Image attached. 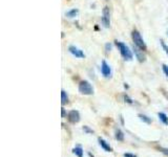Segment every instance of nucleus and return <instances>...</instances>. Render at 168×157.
<instances>
[{"instance_id":"nucleus-3","label":"nucleus","mask_w":168,"mask_h":157,"mask_svg":"<svg viewBox=\"0 0 168 157\" xmlns=\"http://www.w3.org/2000/svg\"><path fill=\"white\" fill-rule=\"evenodd\" d=\"M78 89H79V92L82 93V94H84V95L94 94V88H92V84H90L88 81H86V80L80 82Z\"/></svg>"},{"instance_id":"nucleus-2","label":"nucleus","mask_w":168,"mask_h":157,"mask_svg":"<svg viewBox=\"0 0 168 157\" xmlns=\"http://www.w3.org/2000/svg\"><path fill=\"white\" fill-rule=\"evenodd\" d=\"M131 39H133V45H136L137 47H139L142 51H146L147 49V46L145 44L144 40H143L142 36L137 29H133V33H131Z\"/></svg>"},{"instance_id":"nucleus-5","label":"nucleus","mask_w":168,"mask_h":157,"mask_svg":"<svg viewBox=\"0 0 168 157\" xmlns=\"http://www.w3.org/2000/svg\"><path fill=\"white\" fill-rule=\"evenodd\" d=\"M101 74H102V76L106 79L112 78V76H113L112 68H110V66L107 64V62H106L105 60H103L101 63Z\"/></svg>"},{"instance_id":"nucleus-8","label":"nucleus","mask_w":168,"mask_h":157,"mask_svg":"<svg viewBox=\"0 0 168 157\" xmlns=\"http://www.w3.org/2000/svg\"><path fill=\"white\" fill-rule=\"evenodd\" d=\"M133 52H135V56L136 58L139 60V62H144L145 59H146V56L144 54V51H142L139 47H137L136 45H133Z\"/></svg>"},{"instance_id":"nucleus-15","label":"nucleus","mask_w":168,"mask_h":157,"mask_svg":"<svg viewBox=\"0 0 168 157\" xmlns=\"http://www.w3.org/2000/svg\"><path fill=\"white\" fill-rule=\"evenodd\" d=\"M139 118L142 122H144V123H146V124H151V118L150 117H148L147 115H145V114H139Z\"/></svg>"},{"instance_id":"nucleus-14","label":"nucleus","mask_w":168,"mask_h":157,"mask_svg":"<svg viewBox=\"0 0 168 157\" xmlns=\"http://www.w3.org/2000/svg\"><path fill=\"white\" fill-rule=\"evenodd\" d=\"M72 152H74V154H75L76 156H78V157H83V149L80 147V146H78V147L74 148Z\"/></svg>"},{"instance_id":"nucleus-17","label":"nucleus","mask_w":168,"mask_h":157,"mask_svg":"<svg viewBox=\"0 0 168 157\" xmlns=\"http://www.w3.org/2000/svg\"><path fill=\"white\" fill-rule=\"evenodd\" d=\"M83 130L85 131L87 134H92V133H94V130H92L90 128H88L87 126H84V127H83Z\"/></svg>"},{"instance_id":"nucleus-18","label":"nucleus","mask_w":168,"mask_h":157,"mask_svg":"<svg viewBox=\"0 0 168 157\" xmlns=\"http://www.w3.org/2000/svg\"><path fill=\"white\" fill-rule=\"evenodd\" d=\"M162 69H163V72L165 74V76L168 77V65L166 64H163L162 66Z\"/></svg>"},{"instance_id":"nucleus-9","label":"nucleus","mask_w":168,"mask_h":157,"mask_svg":"<svg viewBox=\"0 0 168 157\" xmlns=\"http://www.w3.org/2000/svg\"><path fill=\"white\" fill-rule=\"evenodd\" d=\"M98 142H99V145L101 146L102 149H103L104 151H106V152H112L113 151V149H112V147L109 146V144H107V142H106L103 138L100 137L98 139Z\"/></svg>"},{"instance_id":"nucleus-21","label":"nucleus","mask_w":168,"mask_h":157,"mask_svg":"<svg viewBox=\"0 0 168 157\" xmlns=\"http://www.w3.org/2000/svg\"><path fill=\"white\" fill-rule=\"evenodd\" d=\"M105 49H106V51H110V49H112V45L109 44V43H106L105 44Z\"/></svg>"},{"instance_id":"nucleus-7","label":"nucleus","mask_w":168,"mask_h":157,"mask_svg":"<svg viewBox=\"0 0 168 157\" xmlns=\"http://www.w3.org/2000/svg\"><path fill=\"white\" fill-rule=\"evenodd\" d=\"M69 51L74 57H76V58H79V59L85 58V54H84V52L81 51V49H79L78 47L74 46V45H70V46L69 47Z\"/></svg>"},{"instance_id":"nucleus-11","label":"nucleus","mask_w":168,"mask_h":157,"mask_svg":"<svg viewBox=\"0 0 168 157\" xmlns=\"http://www.w3.org/2000/svg\"><path fill=\"white\" fill-rule=\"evenodd\" d=\"M115 137H116V139H117L118 142H123V140H124V133L122 132V130L117 129V130H116Z\"/></svg>"},{"instance_id":"nucleus-19","label":"nucleus","mask_w":168,"mask_h":157,"mask_svg":"<svg viewBox=\"0 0 168 157\" xmlns=\"http://www.w3.org/2000/svg\"><path fill=\"white\" fill-rule=\"evenodd\" d=\"M124 101H125L126 102V103H128V104H133V100H131V99H129V97H128V95H127V94H124Z\"/></svg>"},{"instance_id":"nucleus-1","label":"nucleus","mask_w":168,"mask_h":157,"mask_svg":"<svg viewBox=\"0 0 168 157\" xmlns=\"http://www.w3.org/2000/svg\"><path fill=\"white\" fill-rule=\"evenodd\" d=\"M115 44H116V46H117L120 54H121V57L124 59V60L125 61L133 60V52H131L130 48H129L126 44H124V43L121 42V41H115Z\"/></svg>"},{"instance_id":"nucleus-22","label":"nucleus","mask_w":168,"mask_h":157,"mask_svg":"<svg viewBox=\"0 0 168 157\" xmlns=\"http://www.w3.org/2000/svg\"><path fill=\"white\" fill-rule=\"evenodd\" d=\"M61 116H62V117H65V116H66V111H65L64 108L61 109Z\"/></svg>"},{"instance_id":"nucleus-20","label":"nucleus","mask_w":168,"mask_h":157,"mask_svg":"<svg viewBox=\"0 0 168 157\" xmlns=\"http://www.w3.org/2000/svg\"><path fill=\"white\" fill-rule=\"evenodd\" d=\"M160 151L162 152L163 154H165L166 156H168V149H165V148H160Z\"/></svg>"},{"instance_id":"nucleus-16","label":"nucleus","mask_w":168,"mask_h":157,"mask_svg":"<svg viewBox=\"0 0 168 157\" xmlns=\"http://www.w3.org/2000/svg\"><path fill=\"white\" fill-rule=\"evenodd\" d=\"M160 43H161V45H162V48L164 49L165 54H166L167 56H168V46H167L166 44H165V42H164V41H163V40H161V41H160Z\"/></svg>"},{"instance_id":"nucleus-6","label":"nucleus","mask_w":168,"mask_h":157,"mask_svg":"<svg viewBox=\"0 0 168 157\" xmlns=\"http://www.w3.org/2000/svg\"><path fill=\"white\" fill-rule=\"evenodd\" d=\"M67 118L72 124H77L80 122V113L77 110H72L67 113Z\"/></svg>"},{"instance_id":"nucleus-23","label":"nucleus","mask_w":168,"mask_h":157,"mask_svg":"<svg viewBox=\"0 0 168 157\" xmlns=\"http://www.w3.org/2000/svg\"><path fill=\"white\" fill-rule=\"evenodd\" d=\"M124 157H137V156L133 153H125L124 154Z\"/></svg>"},{"instance_id":"nucleus-10","label":"nucleus","mask_w":168,"mask_h":157,"mask_svg":"<svg viewBox=\"0 0 168 157\" xmlns=\"http://www.w3.org/2000/svg\"><path fill=\"white\" fill-rule=\"evenodd\" d=\"M78 14H79L78 8H72L70 11L65 13V16H66L67 18H75V17L78 16Z\"/></svg>"},{"instance_id":"nucleus-12","label":"nucleus","mask_w":168,"mask_h":157,"mask_svg":"<svg viewBox=\"0 0 168 157\" xmlns=\"http://www.w3.org/2000/svg\"><path fill=\"white\" fill-rule=\"evenodd\" d=\"M158 116H159L160 120L163 123V124L166 125V126H168V116H167L166 114H165L164 112H159L158 113Z\"/></svg>"},{"instance_id":"nucleus-4","label":"nucleus","mask_w":168,"mask_h":157,"mask_svg":"<svg viewBox=\"0 0 168 157\" xmlns=\"http://www.w3.org/2000/svg\"><path fill=\"white\" fill-rule=\"evenodd\" d=\"M101 22H102V25L105 27V28H108V27L110 26V12H109V8H108V6H105V8H103Z\"/></svg>"},{"instance_id":"nucleus-13","label":"nucleus","mask_w":168,"mask_h":157,"mask_svg":"<svg viewBox=\"0 0 168 157\" xmlns=\"http://www.w3.org/2000/svg\"><path fill=\"white\" fill-rule=\"evenodd\" d=\"M69 103V96H67V93L64 91V90H62L61 91V104L64 106L65 104Z\"/></svg>"}]
</instances>
